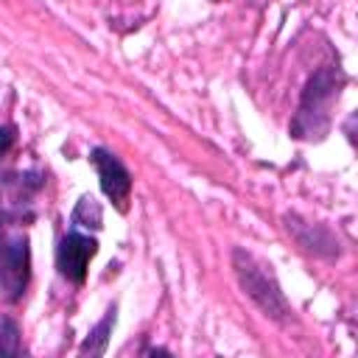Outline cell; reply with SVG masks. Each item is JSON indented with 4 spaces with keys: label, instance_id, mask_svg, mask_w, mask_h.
<instances>
[{
    "label": "cell",
    "instance_id": "cell-7",
    "mask_svg": "<svg viewBox=\"0 0 358 358\" xmlns=\"http://www.w3.org/2000/svg\"><path fill=\"white\" fill-rule=\"evenodd\" d=\"M115 313H117V308L112 305V308L106 310V316L87 333L84 344L78 347L81 355H103V352H106V347H109V336H112V327H115V319H117Z\"/></svg>",
    "mask_w": 358,
    "mask_h": 358
},
{
    "label": "cell",
    "instance_id": "cell-1",
    "mask_svg": "<svg viewBox=\"0 0 358 358\" xmlns=\"http://www.w3.org/2000/svg\"><path fill=\"white\" fill-rule=\"evenodd\" d=\"M344 73L333 64H324L319 67L302 95H299V106H296V115L291 120V134L299 137V140H308V143H316L322 140L327 131H330V117H333V103L338 101V92L344 87Z\"/></svg>",
    "mask_w": 358,
    "mask_h": 358
},
{
    "label": "cell",
    "instance_id": "cell-5",
    "mask_svg": "<svg viewBox=\"0 0 358 358\" xmlns=\"http://www.w3.org/2000/svg\"><path fill=\"white\" fill-rule=\"evenodd\" d=\"M90 162L95 165L98 171V179H101V190L112 199V204L126 213V201H129V193H131V173L126 171V165L106 148L95 145L90 151Z\"/></svg>",
    "mask_w": 358,
    "mask_h": 358
},
{
    "label": "cell",
    "instance_id": "cell-9",
    "mask_svg": "<svg viewBox=\"0 0 358 358\" xmlns=\"http://www.w3.org/2000/svg\"><path fill=\"white\" fill-rule=\"evenodd\" d=\"M22 336H20V324L11 316L0 319V355H22Z\"/></svg>",
    "mask_w": 358,
    "mask_h": 358
},
{
    "label": "cell",
    "instance_id": "cell-4",
    "mask_svg": "<svg viewBox=\"0 0 358 358\" xmlns=\"http://www.w3.org/2000/svg\"><path fill=\"white\" fill-rule=\"evenodd\" d=\"M98 252V241L84 232H67L56 246V268L64 280L73 285H81L87 280V266Z\"/></svg>",
    "mask_w": 358,
    "mask_h": 358
},
{
    "label": "cell",
    "instance_id": "cell-3",
    "mask_svg": "<svg viewBox=\"0 0 358 358\" xmlns=\"http://www.w3.org/2000/svg\"><path fill=\"white\" fill-rule=\"evenodd\" d=\"M22 221L0 215V296L20 302L31 282V241Z\"/></svg>",
    "mask_w": 358,
    "mask_h": 358
},
{
    "label": "cell",
    "instance_id": "cell-2",
    "mask_svg": "<svg viewBox=\"0 0 358 358\" xmlns=\"http://www.w3.org/2000/svg\"><path fill=\"white\" fill-rule=\"evenodd\" d=\"M232 268H235V277L243 288V294L277 324H288L291 322V305L271 271V266H266L260 257H255L252 252L235 246L232 249Z\"/></svg>",
    "mask_w": 358,
    "mask_h": 358
},
{
    "label": "cell",
    "instance_id": "cell-8",
    "mask_svg": "<svg viewBox=\"0 0 358 358\" xmlns=\"http://www.w3.org/2000/svg\"><path fill=\"white\" fill-rule=\"evenodd\" d=\"M73 227H92V229H101V221H103V213H101V204L95 201V196H81L76 210H73Z\"/></svg>",
    "mask_w": 358,
    "mask_h": 358
},
{
    "label": "cell",
    "instance_id": "cell-10",
    "mask_svg": "<svg viewBox=\"0 0 358 358\" xmlns=\"http://www.w3.org/2000/svg\"><path fill=\"white\" fill-rule=\"evenodd\" d=\"M14 143H17V129L14 126H0V157H6Z\"/></svg>",
    "mask_w": 358,
    "mask_h": 358
},
{
    "label": "cell",
    "instance_id": "cell-6",
    "mask_svg": "<svg viewBox=\"0 0 358 358\" xmlns=\"http://www.w3.org/2000/svg\"><path fill=\"white\" fill-rule=\"evenodd\" d=\"M282 221H285L288 235L302 246V252H308V255H313V257H324V260H333V257L341 255V241H338L324 224L305 221V218H299L296 213H288Z\"/></svg>",
    "mask_w": 358,
    "mask_h": 358
}]
</instances>
